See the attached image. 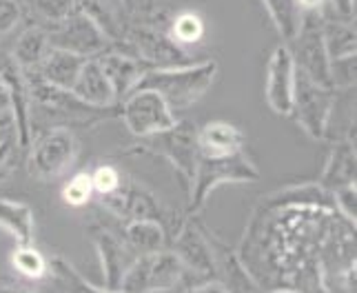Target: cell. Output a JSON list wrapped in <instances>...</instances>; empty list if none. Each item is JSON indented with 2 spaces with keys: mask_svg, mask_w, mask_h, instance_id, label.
Returning <instances> with one entry per match:
<instances>
[{
  "mask_svg": "<svg viewBox=\"0 0 357 293\" xmlns=\"http://www.w3.org/2000/svg\"><path fill=\"white\" fill-rule=\"evenodd\" d=\"M218 76L215 60H202V63L169 67V69H146L135 89H151L162 96L171 112H187L200 98L211 89ZM133 89V91H135Z\"/></svg>",
  "mask_w": 357,
  "mask_h": 293,
  "instance_id": "1",
  "label": "cell"
},
{
  "mask_svg": "<svg viewBox=\"0 0 357 293\" xmlns=\"http://www.w3.org/2000/svg\"><path fill=\"white\" fill-rule=\"evenodd\" d=\"M133 151L167 158L176 167L182 185L189 193L195 176V165H198V127L193 122L182 120L165 131L151 133L146 138H138V144L133 146Z\"/></svg>",
  "mask_w": 357,
  "mask_h": 293,
  "instance_id": "2",
  "label": "cell"
},
{
  "mask_svg": "<svg viewBox=\"0 0 357 293\" xmlns=\"http://www.w3.org/2000/svg\"><path fill=\"white\" fill-rule=\"evenodd\" d=\"M260 171L244 156V151L227 158H200L195 165V176L189 189V209L187 216L195 218L204 206L213 189L227 182H257Z\"/></svg>",
  "mask_w": 357,
  "mask_h": 293,
  "instance_id": "3",
  "label": "cell"
},
{
  "mask_svg": "<svg viewBox=\"0 0 357 293\" xmlns=\"http://www.w3.org/2000/svg\"><path fill=\"white\" fill-rule=\"evenodd\" d=\"M29 174L38 180L52 182L65 176L78 160L80 142L71 127H47L27 146Z\"/></svg>",
  "mask_w": 357,
  "mask_h": 293,
  "instance_id": "4",
  "label": "cell"
},
{
  "mask_svg": "<svg viewBox=\"0 0 357 293\" xmlns=\"http://www.w3.org/2000/svg\"><path fill=\"white\" fill-rule=\"evenodd\" d=\"M187 278L182 262L171 249L138 255L122 278L118 291L122 293H165Z\"/></svg>",
  "mask_w": 357,
  "mask_h": 293,
  "instance_id": "5",
  "label": "cell"
},
{
  "mask_svg": "<svg viewBox=\"0 0 357 293\" xmlns=\"http://www.w3.org/2000/svg\"><path fill=\"white\" fill-rule=\"evenodd\" d=\"M337 103L335 89L315 84L295 69V87H293V112L291 116L295 122L309 133L313 140H324L326 129L331 122V114H333Z\"/></svg>",
  "mask_w": 357,
  "mask_h": 293,
  "instance_id": "6",
  "label": "cell"
},
{
  "mask_svg": "<svg viewBox=\"0 0 357 293\" xmlns=\"http://www.w3.org/2000/svg\"><path fill=\"white\" fill-rule=\"evenodd\" d=\"M291 43L293 49L289 47V52L293 56L295 69L304 73L315 84L333 89V84H331V71H328L331 60L322 38V16H319V11H311V14L304 16L302 27Z\"/></svg>",
  "mask_w": 357,
  "mask_h": 293,
  "instance_id": "7",
  "label": "cell"
},
{
  "mask_svg": "<svg viewBox=\"0 0 357 293\" xmlns=\"http://www.w3.org/2000/svg\"><path fill=\"white\" fill-rule=\"evenodd\" d=\"M47 36H49V45L54 49H63V52H71L87 60L102 56L114 47L107 36L100 31V27L78 9L65 20L52 24L47 29Z\"/></svg>",
  "mask_w": 357,
  "mask_h": 293,
  "instance_id": "8",
  "label": "cell"
},
{
  "mask_svg": "<svg viewBox=\"0 0 357 293\" xmlns=\"http://www.w3.org/2000/svg\"><path fill=\"white\" fill-rule=\"evenodd\" d=\"M118 116L125 120L127 129L135 138H146L151 133L165 131L176 125V114L162 100V96L151 89H135L118 105Z\"/></svg>",
  "mask_w": 357,
  "mask_h": 293,
  "instance_id": "9",
  "label": "cell"
},
{
  "mask_svg": "<svg viewBox=\"0 0 357 293\" xmlns=\"http://www.w3.org/2000/svg\"><path fill=\"white\" fill-rule=\"evenodd\" d=\"M171 251L178 255L187 276H195L200 280H220L208 229L198 223V218H187V223L176 231Z\"/></svg>",
  "mask_w": 357,
  "mask_h": 293,
  "instance_id": "10",
  "label": "cell"
},
{
  "mask_svg": "<svg viewBox=\"0 0 357 293\" xmlns=\"http://www.w3.org/2000/svg\"><path fill=\"white\" fill-rule=\"evenodd\" d=\"M89 240L93 242V247L98 251V258L102 264V278H105V289L118 291L122 278L129 271V266L138 260V253H135L127 240L122 238L116 231L109 227L93 223L89 225Z\"/></svg>",
  "mask_w": 357,
  "mask_h": 293,
  "instance_id": "11",
  "label": "cell"
},
{
  "mask_svg": "<svg viewBox=\"0 0 357 293\" xmlns=\"http://www.w3.org/2000/svg\"><path fill=\"white\" fill-rule=\"evenodd\" d=\"M98 200H100V204L109 213L120 218L122 223H131V220H142V218L160 220L162 223V211H160V204L155 202L153 193L146 191L135 180H131V176L127 174L114 193L102 195Z\"/></svg>",
  "mask_w": 357,
  "mask_h": 293,
  "instance_id": "12",
  "label": "cell"
},
{
  "mask_svg": "<svg viewBox=\"0 0 357 293\" xmlns=\"http://www.w3.org/2000/svg\"><path fill=\"white\" fill-rule=\"evenodd\" d=\"M293 87H295V63L289 45H278L268 58L266 67V103L278 116H291L293 112Z\"/></svg>",
  "mask_w": 357,
  "mask_h": 293,
  "instance_id": "13",
  "label": "cell"
},
{
  "mask_svg": "<svg viewBox=\"0 0 357 293\" xmlns=\"http://www.w3.org/2000/svg\"><path fill=\"white\" fill-rule=\"evenodd\" d=\"M98 65L105 71V76L109 80L116 96V105H120L125 98L135 89V84L142 78V73L149 69L142 60L131 56L129 52H122L118 47H112L107 54L98 56Z\"/></svg>",
  "mask_w": 357,
  "mask_h": 293,
  "instance_id": "14",
  "label": "cell"
},
{
  "mask_svg": "<svg viewBox=\"0 0 357 293\" xmlns=\"http://www.w3.org/2000/svg\"><path fill=\"white\" fill-rule=\"evenodd\" d=\"M76 9L89 16L112 45L125 40L129 31V5L125 0H76Z\"/></svg>",
  "mask_w": 357,
  "mask_h": 293,
  "instance_id": "15",
  "label": "cell"
},
{
  "mask_svg": "<svg viewBox=\"0 0 357 293\" xmlns=\"http://www.w3.org/2000/svg\"><path fill=\"white\" fill-rule=\"evenodd\" d=\"M244 133L227 120H211L198 129V156L200 158H227L244 149Z\"/></svg>",
  "mask_w": 357,
  "mask_h": 293,
  "instance_id": "16",
  "label": "cell"
},
{
  "mask_svg": "<svg viewBox=\"0 0 357 293\" xmlns=\"http://www.w3.org/2000/svg\"><path fill=\"white\" fill-rule=\"evenodd\" d=\"M71 93L80 98L82 103H87L91 107H114L116 96L112 84H109L105 71L98 65V60L91 58L82 65L76 84L71 87Z\"/></svg>",
  "mask_w": 357,
  "mask_h": 293,
  "instance_id": "17",
  "label": "cell"
},
{
  "mask_svg": "<svg viewBox=\"0 0 357 293\" xmlns=\"http://www.w3.org/2000/svg\"><path fill=\"white\" fill-rule=\"evenodd\" d=\"M84 63H87V58L52 47V49H49L47 58L43 60V65L38 67V71H36V73H38V76L45 82L54 84V87L71 91V87L76 84L78 73H80Z\"/></svg>",
  "mask_w": 357,
  "mask_h": 293,
  "instance_id": "18",
  "label": "cell"
},
{
  "mask_svg": "<svg viewBox=\"0 0 357 293\" xmlns=\"http://www.w3.org/2000/svg\"><path fill=\"white\" fill-rule=\"evenodd\" d=\"M122 238L127 240L129 247L138 253V255H146V253H155L167 249V231L165 225L160 220H131V223H125V231H122Z\"/></svg>",
  "mask_w": 357,
  "mask_h": 293,
  "instance_id": "19",
  "label": "cell"
},
{
  "mask_svg": "<svg viewBox=\"0 0 357 293\" xmlns=\"http://www.w3.org/2000/svg\"><path fill=\"white\" fill-rule=\"evenodd\" d=\"M344 185H355V146L351 140L337 142L322 174V189L333 193Z\"/></svg>",
  "mask_w": 357,
  "mask_h": 293,
  "instance_id": "20",
  "label": "cell"
},
{
  "mask_svg": "<svg viewBox=\"0 0 357 293\" xmlns=\"http://www.w3.org/2000/svg\"><path fill=\"white\" fill-rule=\"evenodd\" d=\"M49 49H52V45H49L47 29L29 27L18 36L11 58L16 60V65L22 71H38V67L43 65V60L49 54Z\"/></svg>",
  "mask_w": 357,
  "mask_h": 293,
  "instance_id": "21",
  "label": "cell"
},
{
  "mask_svg": "<svg viewBox=\"0 0 357 293\" xmlns=\"http://www.w3.org/2000/svg\"><path fill=\"white\" fill-rule=\"evenodd\" d=\"M0 229H5L18 244H31L33 209L27 202L0 198Z\"/></svg>",
  "mask_w": 357,
  "mask_h": 293,
  "instance_id": "22",
  "label": "cell"
},
{
  "mask_svg": "<svg viewBox=\"0 0 357 293\" xmlns=\"http://www.w3.org/2000/svg\"><path fill=\"white\" fill-rule=\"evenodd\" d=\"M322 38L328 60L355 56V29L347 20L322 18Z\"/></svg>",
  "mask_w": 357,
  "mask_h": 293,
  "instance_id": "23",
  "label": "cell"
},
{
  "mask_svg": "<svg viewBox=\"0 0 357 293\" xmlns=\"http://www.w3.org/2000/svg\"><path fill=\"white\" fill-rule=\"evenodd\" d=\"M264 7L268 9V16L273 20L275 29L287 43H291L295 36H298L302 20H304V11L300 9L298 0H262Z\"/></svg>",
  "mask_w": 357,
  "mask_h": 293,
  "instance_id": "24",
  "label": "cell"
},
{
  "mask_svg": "<svg viewBox=\"0 0 357 293\" xmlns=\"http://www.w3.org/2000/svg\"><path fill=\"white\" fill-rule=\"evenodd\" d=\"M49 273L54 276L58 287L65 293H122V291H112L105 287H93L76 271V266L63 258V255L49 258Z\"/></svg>",
  "mask_w": 357,
  "mask_h": 293,
  "instance_id": "25",
  "label": "cell"
},
{
  "mask_svg": "<svg viewBox=\"0 0 357 293\" xmlns=\"http://www.w3.org/2000/svg\"><path fill=\"white\" fill-rule=\"evenodd\" d=\"M204 31H206V24L198 11H180V14L171 20L167 33L178 47H184V45H198L202 40Z\"/></svg>",
  "mask_w": 357,
  "mask_h": 293,
  "instance_id": "26",
  "label": "cell"
},
{
  "mask_svg": "<svg viewBox=\"0 0 357 293\" xmlns=\"http://www.w3.org/2000/svg\"><path fill=\"white\" fill-rule=\"evenodd\" d=\"M11 269L27 280H40L49 273V260L31 244H18L11 253Z\"/></svg>",
  "mask_w": 357,
  "mask_h": 293,
  "instance_id": "27",
  "label": "cell"
},
{
  "mask_svg": "<svg viewBox=\"0 0 357 293\" xmlns=\"http://www.w3.org/2000/svg\"><path fill=\"white\" fill-rule=\"evenodd\" d=\"M93 198V187H91V176L89 171H80L71 180H67V185L63 187V202L80 209Z\"/></svg>",
  "mask_w": 357,
  "mask_h": 293,
  "instance_id": "28",
  "label": "cell"
},
{
  "mask_svg": "<svg viewBox=\"0 0 357 293\" xmlns=\"http://www.w3.org/2000/svg\"><path fill=\"white\" fill-rule=\"evenodd\" d=\"M89 176H91L93 195L96 198H102V195L114 193L120 187L122 178H125V171L118 169L112 163H102V165H98Z\"/></svg>",
  "mask_w": 357,
  "mask_h": 293,
  "instance_id": "29",
  "label": "cell"
},
{
  "mask_svg": "<svg viewBox=\"0 0 357 293\" xmlns=\"http://www.w3.org/2000/svg\"><path fill=\"white\" fill-rule=\"evenodd\" d=\"M33 11L45 22L56 24L76 11V0H31Z\"/></svg>",
  "mask_w": 357,
  "mask_h": 293,
  "instance_id": "30",
  "label": "cell"
},
{
  "mask_svg": "<svg viewBox=\"0 0 357 293\" xmlns=\"http://www.w3.org/2000/svg\"><path fill=\"white\" fill-rule=\"evenodd\" d=\"M331 84L333 89H353L355 87V56L333 58L328 65Z\"/></svg>",
  "mask_w": 357,
  "mask_h": 293,
  "instance_id": "31",
  "label": "cell"
},
{
  "mask_svg": "<svg viewBox=\"0 0 357 293\" xmlns=\"http://www.w3.org/2000/svg\"><path fill=\"white\" fill-rule=\"evenodd\" d=\"M22 20V5L18 0H0V36L14 31Z\"/></svg>",
  "mask_w": 357,
  "mask_h": 293,
  "instance_id": "32",
  "label": "cell"
},
{
  "mask_svg": "<svg viewBox=\"0 0 357 293\" xmlns=\"http://www.w3.org/2000/svg\"><path fill=\"white\" fill-rule=\"evenodd\" d=\"M335 209L349 220V225H355V185H344L333 191Z\"/></svg>",
  "mask_w": 357,
  "mask_h": 293,
  "instance_id": "33",
  "label": "cell"
},
{
  "mask_svg": "<svg viewBox=\"0 0 357 293\" xmlns=\"http://www.w3.org/2000/svg\"><path fill=\"white\" fill-rule=\"evenodd\" d=\"M0 129L14 131V100L7 80L0 76Z\"/></svg>",
  "mask_w": 357,
  "mask_h": 293,
  "instance_id": "34",
  "label": "cell"
},
{
  "mask_svg": "<svg viewBox=\"0 0 357 293\" xmlns=\"http://www.w3.org/2000/svg\"><path fill=\"white\" fill-rule=\"evenodd\" d=\"M326 5L333 9V14L337 20L351 22L355 16V0H326Z\"/></svg>",
  "mask_w": 357,
  "mask_h": 293,
  "instance_id": "35",
  "label": "cell"
},
{
  "mask_svg": "<svg viewBox=\"0 0 357 293\" xmlns=\"http://www.w3.org/2000/svg\"><path fill=\"white\" fill-rule=\"evenodd\" d=\"M184 293H229L222 280H200L191 287L184 289Z\"/></svg>",
  "mask_w": 357,
  "mask_h": 293,
  "instance_id": "36",
  "label": "cell"
},
{
  "mask_svg": "<svg viewBox=\"0 0 357 293\" xmlns=\"http://www.w3.org/2000/svg\"><path fill=\"white\" fill-rule=\"evenodd\" d=\"M11 153H14V131L5 133V136L0 138V174H3V169L9 165Z\"/></svg>",
  "mask_w": 357,
  "mask_h": 293,
  "instance_id": "37",
  "label": "cell"
},
{
  "mask_svg": "<svg viewBox=\"0 0 357 293\" xmlns=\"http://www.w3.org/2000/svg\"><path fill=\"white\" fill-rule=\"evenodd\" d=\"M0 293H31V291H24L20 287H7V285H0Z\"/></svg>",
  "mask_w": 357,
  "mask_h": 293,
  "instance_id": "38",
  "label": "cell"
},
{
  "mask_svg": "<svg viewBox=\"0 0 357 293\" xmlns=\"http://www.w3.org/2000/svg\"><path fill=\"white\" fill-rule=\"evenodd\" d=\"M268 293H302L298 289H289V287H282V289H275V291H268Z\"/></svg>",
  "mask_w": 357,
  "mask_h": 293,
  "instance_id": "39",
  "label": "cell"
},
{
  "mask_svg": "<svg viewBox=\"0 0 357 293\" xmlns=\"http://www.w3.org/2000/svg\"><path fill=\"white\" fill-rule=\"evenodd\" d=\"M125 3H127V5H129V7H131V3H133V0H125Z\"/></svg>",
  "mask_w": 357,
  "mask_h": 293,
  "instance_id": "40",
  "label": "cell"
}]
</instances>
